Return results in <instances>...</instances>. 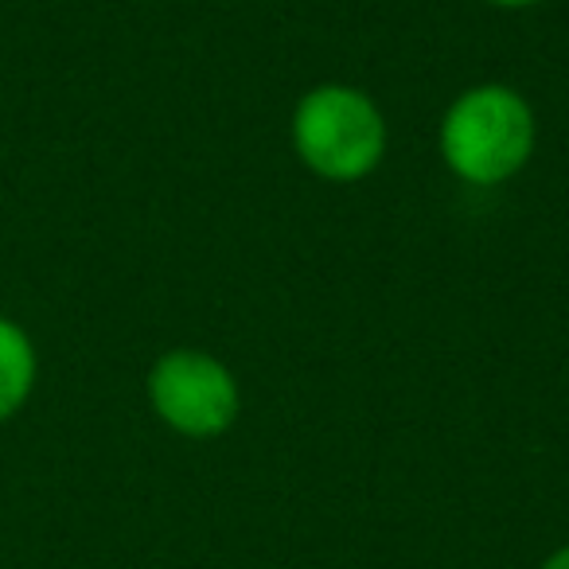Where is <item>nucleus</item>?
<instances>
[{
    "mask_svg": "<svg viewBox=\"0 0 569 569\" xmlns=\"http://www.w3.org/2000/svg\"><path fill=\"white\" fill-rule=\"evenodd\" d=\"M483 4H491V9H507V12H522V9L542 4V0H483Z\"/></svg>",
    "mask_w": 569,
    "mask_h": 569,
    "instance_id": "obj_5",
    "label": "nucleus"
},
{
    "mask_svg": "<svg viewBox=\"0 0 569 569\" xmlns=\"http://www.w3.org/2000/svg\"><path fill=\"white\" fill-rule=\"evenodd\" d=\"M542 569H569V546H561V550H553L550 558L542 561Z\"/></svg>",
    "mask_w": 569,
    "mask_h": 569,
    "instance_id": "obj_6",
    "label": "nucleus"
},
{
    "mask_svg": "<svg viewBox=\"0 0 569 569\" xmlns=\"http://www.w3.org/2000/svg\"><path fill=\"white\" fill-rule=\"evenodd\" d=\"M40 375V356L36 343L17 320L0 317V421L17 418L28 406Z\"/></svg>",
    "mask_w": 569,
    "mask_h": 569,
    "instance_id": "obj_4",
    "label": "nucleus"
},
{
    "mask_svg": "<svg viewBox=\"0 0 569 569\" xmlns=\"http://www.w3.org/2000/svg\"><path fill=\"white\" fill-rule=\"evenodd\" d=\"M149 406L172 433L191 441L222 437L238 421L242 390L219 356L199 348H172L149 367Z\"/></svg>",
    "mask_w": 569,
    "mask_h": 569,
    "instance_id": "obj_3",
    "label": "nucleus"
},
{
    "mask_svg": "<svg viewBox=\"0 0 569 569\" xmlns=\"http://www.w3.org/2000/svg\"><path fill=\"white\" fill-rule=\"evenodd\" d=\"M538 144L535 106L507 82L460 90L437 129L441 160L460 183L499 188L527 168Z\"/></svg>",
    "mask_w": 569,
    "mask_h": 569,
    "instance_id": "obj_1",
    "label": "nucleus"
},
{
    "mask_svg": "<svg viewBox=\"0 0 569 569\" xmlns=\"http://www.w3.org/2000/svg\"><path fill=\"white\" fill-rule=\"evenodd\" d=\"M293 152L312 176L328 183H359L387 160V118L367 90L348 82H320L305 90L289 121Z\"/></svg>",
    "mask_w": 569,
    "mask_h": 569,
    "instance_id": "obj_2",
    "label": "nucleus"
}]
</instances>
